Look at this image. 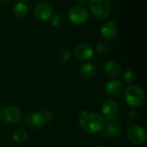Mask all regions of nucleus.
<instances>
[{
	"label": "nucleus",
	"mask_w": 147,
	"mask_h": 147,
	"mask_svg": "<svg viewBox=\"0 0 147 147\" xmlns=\"http://www.w3.org/2000/svg\"><path fill=\"white\" fill-rule=\"evenodd\" d=\"M40 115V117L44 122V124L46 123H48L50 122L53 119V114L52 111L48 110V109H44V110H41L39 112Z\"/></svg>",
	"instance_id": "nucleus-20"
},
{
	"label": "nucleus",
	"mask_w": 147,
	"mask_h": 147,
	"mask_svg": "<svg viewBox=\"0 0 147 147\" xmlns=\"http://www.w3.org/2000/svg\"><path fill=\"white\" fill-rule=\"evenodd\" d=\"M28 134L25 131L23 130H18L14 132V134H12V139L15 142L17 143H22L27 140Z\"/></svg>",
	"instance_id": "nucleus-18"
},
{
	"label": "nucleus",
	"mask_w": 147,
	"mask_h": 147,
	"mask_svg": "<svg viewBox=\"0 0 147 147\" xmlns=\"http://www.w3.org/2000/svg\"><path fill=\"white\" fill-rule=\"evenodd\" d=\"M129 141L134 145H142L146 140V133L143 127L138 125L131 126L127 132Z\"/></svg>",
	"instance_id": "nucleus-6"
},
{
	"label": "nucleus",
	"mask_w": 147,
	"mask_h": 147,
	"mask_svg": "<svg viewBox=\"0 0 147 147\" xmlns=\"http://www.w3.org/2000/svg\"><path fill=\"white\" fill-rule=\"evenodd\" d=\"M99 147H107V146H100Z\"/></svg>",
	"instance_id": "nucleus-26"
},
{
	"label": "nucleus",
	"mask_w": 147,
	"mask_h": 147,
	"mask_svg": "<svg viewBox=\"0 0 147 147\" xmlns=\"http://www.w3.org/2000/svg\"><path fill=\"white\" fill-rule=\"evenodd\" d=\"M74 55L81 61H87L94 56V50L90 45L87 43H81L76 46L74 49Z\"/></svg>",
	"instance_id": "nucleus-9"
},
{
	"label": "nucleus",
	"mask_w": 147,
	"mask_h": 147,
	"mask_svg": "<svg viewBox=\"0 0 147 147\" xmlns=\"http://www.w3.org/2000/svg\"><path fill=\"white\" fill-rule=\"evenodd\" d=\"M3 1H5V0H0V2H3Z\"/></svg>",
	"instance_id": "nucleus-27"
},
{
	"label": "nucleus",
	"mask_w": 147,
	"mask_h": 147,
	"mask_svg": "<svg viewBox=\"0 0 147 147\" xmlns=\"http://www.w3.org/2000/svg\"><path fill=\"white\" fill-rule=\"evenodd\" d=\"M97 73L96 66L92 63H85L79 68V74L82 78L90 79L94 78Z\"/></svg>",
	"instance_id": "nucleus-13"
},
{
	"label": "nucleus",
	"mask_w": 147,
	"mask_h": 147,
	"mask_svg": "<svg viewBox=\"0 0 147 147\" xmlns=\"http://www.w3.org/2000/svg\"><path fill=\"white\" fill-rule=\"evenodd\" d=\"M102 131L103 132V134H106L107 137H117L121 133V127L115 120H109Z\"/></svg>",
	"instance_id": "nucleus-12"
},
{
	"label": "nucleus",
	"mask_w": 147,
	"mask_h": 147,
	"mask_svg": "<svg viewBox=\"0 0 147 147\" xmlns=\"http://www.w3.org/2000/svg\"><path fill=\"white\" fill-rule=\"evenodd\" d=\"M136 78H137V76H136L135 71L134 70H131V69L127 70L123 75V79H124L125 83H127L128 84L134 83L136 80Z\"/></svg>",
	"instance_id": "nucleus-19"
},
{
	"label": "nucleus",
	"mask_w": 147,
	"mask_h": 147,
	"mask_svg": "<svg viewBox=\"0 0 147 147\" xmlns=\"http://www.w3.org/2000/svg\"><path fill=\"white\" fill-rule=\"evenodd\" d=\"M124 99L128 106L132 108H139L145 102L146 95L140 87L136 85H129L125 90Z\"/></svg>",
	"instance_id": "nucleus-2"
},
{
	"label": "nucleus",
	"mask_w": 147,
	"mask_h": 147,
	"mask_svg": "<svg viewBox=\"0 0 147 147\" xmlns=\"http://www.w3.org/2000/svg\"><path fill=\"white\" fill-rule=\"evenodd\" d=\"M43 1H44V0H43Z\"/></svg>",
	"instance_id": "nucleus-28"
},
{
	"label": "nucleus",
	"mask_w": 147,
	"mask_h": 147,
	"mask_svg": "<svg viewBox=\"0 0 147 147\" xmlns=\"http://www.w3.org/2000/svg\"><path fill=\"white\" fill-rule=\"evenodd\" d=\"M28 13V7L26 3L22 2H19L18 3L15 4L13 7V14L18 19H22L26 17Z\"/></svg>",
	"instance_id": "nucleus-16"
},
{
	"label": "nucleus",
	"mask_w": 147,
	"mask_h": 147,
	"mask_svg": "<svg viewBox=\"0 0 147 147\" xmlns=\"http://www.w3.org/2000/svg\"><path fill=\"white\" fill-rule=\"evenodd\" d=\"M51 23L54 28H60L65 23V18L64 15L58 13L51 18Z\"/></svg>",
	"instance_id": "nucleus-17"
},
{
	"label": "nucleus",
	"mask_w": 147,
	"mask_h": 147,
	"mask_svg": "<svg viewBox=\"0 0 147 147\" xmlns=\"http://www.w3.org/2000/svg\"><path fill=\"white\" fill-rule=\"evenodd\" d=\"M124 90V84L118 79L109 81L104 86V93L109 97H116L121 94Z\"/></svg>",
	"instance_id": "nucleus-10"
},
{
	"label": "nucleus",
	"mask_w": 147,
	"mask_h": 147,
	"mask_svg": "<svg viewBox=\"0 0 147 147\" xmlns=\"http://www.w3.org/2000/svg\"><path fill=\"white\" fill-rule=\"evenodd\" d=\"M22 118L21 110L16 106H6L0 110V120L7 124H15Z\"/></svg>",
	"instance_id": "nucleus-4"
},
{
	"label": "nucleus",
	"mask_w": 147,
	"mask_h": 147,
	"mask_svg": "<svg viewBox=\"0 0 147 147\" xmlns=\"http://www.w3.org/2000/svg\"><path fill=\"white\" fill-rule=\"evenodd\" d=\"M96 53L98 54L104 55V54H106L109 51V45L107 42H105V41H102V42H100L96 46Z\"/></svg>",
	"instance_id": "nucleus-21"
},
{
	"label": "nucleus",
	"mask_w": 147,
	"mask_h": 147,
	"mask_svg": "<svg viewBox=\"0 0 147 147\" xmlns=\"http://www.w3.org/2000/svg\"><path fill=\"white\" fill-rule=\"evenodd\" d=\"M101 34L106 40H110L115 39L118 34V28L116 23L113 21H106L101 28Z\"/></svg>",
	"instance_id": "nucleus-11"
},
{
	"label": "nucleus",
	"mask_w": 147,
	"mask_h": 147,
	"mask_svg": "<svg viewBox=\"0 0 147 147\" xmlns=\"http://www.w3.org/2000/svg\"><path fill=\"white\" fill-rule=\"evenodd\" d=\"M128 117H129V119L130 120H135L136 118H137V114H136V112H134V111H131V112H129V114H128Z\"/></svg>",
	"instance_id": "nucleus-23"
},
{
	"label": "nucleus",
	"mask_w": 147,
	"mask_h": 147,
	"mask_svg": "<svg viewBox=\"0 0 147 147\" xmlns=\"http://www.w3.org/2000/svg\"><path fill=\"white\" fill-rule=\"evenodd\" d=\"M90 9L95 19L104 20L112 11V3L110 0H90Z\"/></svg>",
	"instance_id": "nucleus-3"
},
{
	"label": "nucleus",
	"mask_w": 147,
	"mask_h": 147,
	"mask_svg": "<svg viewBox=\"0 0 147 147\" xmlns=\"http://www.w3.org/2000/svg\"><path fill=\"white\" fill-rule=\"evenodd\" d=\"M78 122L84 131L92 134L102 132L105 126L104 117L90 110L81 111L78 115Z\"/></svg>",
	"instance_id": "nucleus-1"
},
{
	"label": "nucleus",
	"mask_w": 147,
	"mask_h": 147,
	"mask_svg": "<svg viewBox=\"0 0 147 147\" xmlns=\"http://www.w3.org/2000/svg\"><path fill=\"white\" fill-rule=\"evenodd\" d=\"M34 16L35 18L40 22H47L50 20L52 14H53V9L51 5L46 2L39 3L35 5L34 9Z\"/></svg>",
	"instance_id": "nucleus-7"
},
{
	"label": "nucleus",
	"mask_w": 147,
	"mask_h": 147,
	"mask_svg": "<svg viewBox=\"0 0 147 147\" xmlns=\"http://www.w3.org/2000/svg\"><path fill=\"white\" fill-rule=\"evenodd\" d=\"M17 1H18V2H22V3H23V2H25V1H27V0H17Z\"/></svg>",
	"instance_id": "nucleus-25"
},
{
	"label": "nucleus",
	"mask_w": 147,
	"mask_h": 147,
	"mask_svg": "<svg viewBox=\"0 0 147 147\" xmlns=\"http://www.w3.org/2000/svg\"><path fill=\"white\" fill-rule=\"evenodd\" d=\"M89 18V13L87 9L79 5L72 6L68 10V19L75 25H81L87 22Z\"/></svg>",
	"instance_id": "nucleus-5"
},
{
	"label": "nucleus",
	"mask_w": 147,
	"mask_h": 147,
	"mask_svg": "<svg viewBox=\"0 0 147 147\" xmlns=\"http://www.w3.org/2000/svg\"><path fill=\"white\" fill-rule=\"evenodd\" d=\"M74 1L78 3V4H85L90 2V0H74Z\"/></svg>",
	"instance_id": "nucleus-24"
},
{
	"label": "nucleus",
	"mask_w": 147,
	"mask_h": 147,
	"mask_svg": "<svg viewBox=\"0 0 147 147\" xmlns=\"http://www.w3.org/2000/svg\"><path fill=\"white\" fill-rule=\"evenodd\" d=\"M104 71L108 76L111 78H117L121 72V66L116 61H109L104 66Z\"/></svg>",
	"instance_id": "nucleus-14"
},
{
	"label": "nucleus",
	"mask_w": 147,
	"mask_h": 147,
	"mask_svg": "<svg viewBox=\"0 0 147 147\" xmlns=\"http://www.w3.org/2000/svg\"><path fill=\"white\" fill-rule=\"evenodd\" d=\"M71 59V52L69 49L67 48H64L61 50L60 53H59V61L61 63H66L70 60Z\"/></svg>",
	"instance_id": "nucleus-22"
},
{
	"label": "nucleus",
	"mask_w": 147,
	"mask_h": 147,
	"mask_svg": "<svg viewBox=\"0 0 147 147\" xmlns=\"http://www.w3.org/2000/svg\"><path fill=\"white\" fill-rule=\"evenodd\" d=\"M26 123L28 127L33 128L40 127L41 126L44 125V122L39 112H34L32 114H29L26 117Z\"/></svg>",
	"instance_id": "nucleus-15"
},
{
	"label": "nucleus",
	"mask_w": 147,
	"mask_h": 147,
	"mask_svg": "<svg viewBox=\"0 0 147 147\" xmlns=\"http://www.w3.org/2000/svg\"><path fill=\"white\" fill-rule=\"evenodd\" d=\"M119 107L117 102L113 99L106 100L102 106V113L104 119L115 120L118 115Z\"/></svg>",
	"instance_id": "nucleus-8"
}]
</instances>
